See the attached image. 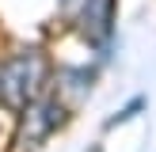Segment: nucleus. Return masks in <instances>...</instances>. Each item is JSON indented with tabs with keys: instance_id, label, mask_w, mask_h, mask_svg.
Instances as JSON below:
<instances>
[{
	"instance_id": "nucleus-1",
	"label": "nucleus",
	"mask_w": 156,
	"mask_h": 152,
	"mask_svg": "<svg viewBox=\"0 0 156 152\" xmlns=\"http://www.w3.org/2000/svg\"><path fill=\"white\" fill-rule=\"evenodd\" d=\"M46 80V57L34 50L19 53L4 65V76H0V99L4 103H27Z\"/></svg>"
},
{
	"instance_id": "nucleus-2",
	"label": "nucleus",
	"mask_w": 156,
	"mask_h": 152,
	"mask_svg": "<svg viewBox=\"0 0 156 152\" xmlns=\"http://www.w3.org/2000/svg\"><path fill=\"white\" fill-rule=\"evenodd\" d=\"M69 19L88 34H99L107 27V0H69Z\"/></svg>"
}]
</instances>
